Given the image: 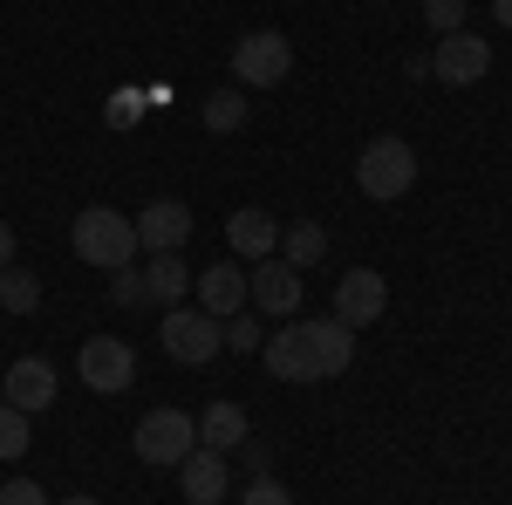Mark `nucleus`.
<instances>
[{
	"instance_id": "nucleus-1",
	"label": "nucleus",
	"mask_w": 512,
	"mask_h": 505,
	"mask_svg": "<svg viewBox=\"0 0 512 505\" xmlns=\"http://www.w3.org/2000/svg\"><path fill=\"white\" fill-rule=\"evenodd\" d=\"M267 362V376L274 383H328V376H342L355 362V328L349 321H287L274 342L260 349Z\"/></svg>"
},
{
	"instance_id": "nucleus-2",
	"label": "nucleus",
	"mask_w": 512,
	"mask_h": 505,
	"mask_svg": "<svg viewBox=\"0 0 512 505\" xmlns=\"http://www.w3.org/2000/svg\"><path fill=\"white\" fill-rule=\"evenodd\" d=\"M76 260H89V267L117 273L130 267L144 246H137V219H123V212H110V205H89V212H76Z\"/></svg>"
},
{
	"instance_id": "nucleus-3",
	"label": "nucleus",
	"mask_w": 512,
	"mask_h": 505,
	"mask_svg": "<svg viewBox=\"0 0 512 505\" xmlns=\"http://www.w3.org/2000/svg\"><path fill=\"white\" fill-rule=\"evenodd\" d=\"M355 185H362V198H376V205L403 198L417 185V151L403 137H369L362 157H355Z\"/></svg>"
},
{
	"instance_id": "nucleus-4",
	"label": "nucleus",
	"mask_w": 512,
	"mask_h": 505,
	"mask_svg": "<svg viewBox=\"0 0 512 505\" xmlns=\"http://www.w3.org/2000/svg\"><path fill=\"white\" fill-rule=\"evenodd\" d=\"M158 335H164V355L185 362V369H205V362H219V349H226L219 314H205V308H164Z\"/></svg>"
},
{
	"instance_id": "nucleus-5",
	"label": "nucleus",
	"mask_w": 512,
	"mask_h": 505,
	"mask_svg": "<svg viewBox=\"0 0 512 505\" xmlns=\"http://www.w3.org/2000/svg\"><path fill=\"white\" fill-rule=\"evenodd\" d=\"M130 444H137V458H144V465L178 471L198 451V417H185V410H171V403H164V410H151V417H137V437H130Z\"/></svg>"
},
{
	"instance_id": "nucleus-6",
	"label": "nucleus",
	"mask_w": 512,
	"mask_h": 505,
	"mask_svg": "<svg viewBox=\"0 0 512 505\" xmlns=\"http://www.w3.org/2000/svg\"><path fill=\"white\" fill-rule=\"evenodd\" d=\"M287 69H294V41L280 35V28H253V35H239V48H233L239 89H274V82H287Z\"/></svg>"
},
{
	"instance_id": "nucleus-7",
	"label": "nucleus",
	"mask_w": 512,
	"mask_h": 505,
	"mask_svg": "<svg viewBox=\"0 0 512 505\" xmlns=\"http://www.w3.org/2000/svg\"><path fill=\"white\" fill-rule=\"evenodd\" d=\"M431 76L444 89H478V82L492 76V41L485 35H437V55H431Z\"/></svg>"
},
{
	"instance_id": "nucleus-8",
	"label": "nucleus",
	"mask_w": 512,
	"mask_h": 505,
	"mask_svg": "<svg viewBox=\"0 0 512 505\" xmlns=\"http://www.w3.org/2000/svg\"><path fill=\"white\" fill-rule=\"evenodd\" d=\"M76 369H82V383L103 389V396H117V389L137 383V355H130V342H117V335H89L82 355H76Z\"/></svg>"
},
{
	"instance_id": "nucleus-9",
	"label": "nucleus",
	"mask_w": 512,
	"mask_h": 505,
	"mask_svg": "<svg viewBox=\"0 0 512 505\" xmlns=\"http://www.w3.org/2000/svg\"><path fill=\"white\" fill-rule=\"evenodd\" d=\"M390 308V280L376 267H349L342 273V287H335V321H349V328H369V321H383Z\"/></svg>"
},
{
	"instance_id": "nucleus-10",
	"label": "nucleus",
	"mask_w": 512,
	"mask_h": 505,
	"mask_svg": "<svg viewBox=\"0 0 512 505\" xmlns=\"http://www.w3.org/2000/svg\"><path fill=\"white\" fill-rule=\"evenodd\" d=\"M185 239H192V205L185 198H151L137 212V246L144 253H178Z\"/></svg>"
},
{
	"instance_id": "nucleus-11",
	"label": "nucleus",
	"mask_w": 512,
	"mask_h": 505,
	"mask_svg": "<svg viewBox=\"0 0 512 505\" xmlns=\"http://www.w3.org/2000/svg\"><path fill=\"white\" fill-rule=\"evenodd\" d=\"M0 396L14 403V410H48L55 403V362L48 355H21V362H7V376H0Z\"/></svg>"
},
{
	"instance_id": "nucleus-12",
	"label": "nucleus",
	"mask_w": 512,
	"mask_h": 505,
	"mask_svg": "<svg viewBox=\"0 0 512 505\" xmlns=\"http://www.w3.org/2000/svg\"><path fill=\"white\" fill-rule=\"evenodd\" d=\"M246 301H253V314H294L301 308V273L287 260H260L246 273Z\"/></svg>"
},
{
	"instance_id": "nucleus-13",
	"label": "nucleus",
	"mask_w": 512,
	"mask_h": 505,
	"mask_svg": "<svg viewBox=\"0 0 512 505\" xmlns=\"http://www.w3.org/2000/svg\"><path fill=\"white\" fill-rule=\"evenodd\" d=\"M178 485H185V499H192V505H219V499H226V485H233L226 451H205V444H198L192 458L178 465Z\"/></svg>"
},
{
	"instance_id": "nucleus-14",
	"label": "nucleus",
	"mask_w": 512,
	"mask_h": 505,
	"mask_svg": "<svg viewBox=\"0 0 512 505\" xmlns=\"http://www.w3.org/2000/svg\"><path fill=\"white\" fill-rule=\"evenodd\" d=\"M226 239H233V253H246V260H274L280 226H274V212H260V205H239L233 219H226Z\"/></svg>"
},
{
	"instance_id": "nucleus-15",
	"label": "nucleus",
	"mask_w": 512,
	"mask_h": 505,
	"mask_svg": "<svg viewBox=\"0 0 512 505\" xmlns=\"http://www.w3.org/2000/svg\"><path fill=\"white\" fill-rule=\"evenodd\" d=\"M246 437H253V424H246L239 403H212V410H198V444H205V451H239Z\"/></svg>"
},
{
	"instance_id": "nucleus-16",
	"label": "nucleus",
	"mask_w": 512,
	"mask_h": 505,
	"mask_svg": "<svg viewBox=\"0 0 512 505\" xmlns=\"http://www.w3.org/2000/svg\"><path fill=\"white\" fill-rule=\"evenodd\" d=\"M280 260H287L294 273L321 267V260H328V226H321V219H301V226H287V233H280Z\"/></svg>"
},
{
	"instance_id": "nucleus-17",
	"label": "nucleus",
	"mask_w": 512,
	"mask_h": 505,
	"mask_svg": "<svg viewBox=\"0 0 512 505\" xmlns=\"http://www.w3.org/2000/svg\"><path fill=\"white\" fill-rule=\"evenodd\" d=\"M198 301H205V314H239L246 308V273L239 267H205L198 273Z\"/></svg>"
},
{
	"instance_id": "nucleus-18",
	"label": "nucleus",
	"mask_w": 512,
	"mask_h": 505,
	"mask_svg": "<svg viewBox=\"0 0 512 505\" xmlns=\"http://www.w3.org/2000/svg\"><path fill=\"white\" fill-rule=\"evenodd\" d=\"M144 287H151V301H158V308H178V294L192 287V273H185V260H178V253H151Z\"/></svg>"
},
{
	"instance_id": "nucleus-19",
	"label": "nucleus",
	"mask_w": 512,
	"mask_h": 505,
	"mask_svg": "<svg viewBox=\"0 0 512 505\" xmlns=\"http://www.w3.org/2000/svg\"><path fill=\"white\" fill-rule=\"evenodd\" d=\"M0 308L7 314H35L41 308V280L28 267H7L0 273Z\"/></svg>"
},
{
	"instance_id": "nucleus-20",
	"label": "nucleus",
	"mask_w": 512,
	"mask_h": 505,
	"mask_svg": "<svg viewBox=\"0 0 512 505\" xmlns=\"http://www.w3.org/2000/svg\"><path fill=\"white\" fill-rule=\"evenodd\" d=\"M35 444V430H28V410H14L7 396H0V458H21Z\"/></svg>"
},
{
	"instance_id": "nucleus-21",
	"label": "nucleus",
	"mask_w": 512,
	"mask_h": 505,
	"mask_svg": "<svg viewBox=\"0 0 512 505\" xmlns=\"http://www.w3.org/2000/svg\"><path fill=\"white\" fill-rule=\"evenodd\" d=\"M205 123L212 130H239L246 123V89H212L205 96Z\"/></svg>"
},
{
	"instance_id": "nucleus-22",
	"label": "nucleus",
	"mask_w": 512,
	"mask_h": 505,
	"mask_svg": "<svg viewBox=\"0 0 512 505\" xmlns=\"http://www.w3.org/2000/svg\"><path fill=\"white\" fill-rule=\"evenodd\" d=\"M110 301H117V308H144V301H151V287H144V273L117 267V273H110Z\"/></svg>"
},
{
	"instance_id": "nucleus-23",
	"label": "nucleus",
	"mask_w": 512,
	"mask_h": 505,
	"mask_svg": "<svg viewBox=\"0 0 512 505\" xmlns=\"http://www.w3.org/2000/svg\"><path fill=\"white\" fill-rule=\"evenodd\" d=\"M424 21H431V35H458L465 28V0H424Z\"/></svg>"
},
{
	"instance_id": "nucleus-24",
	"label": "nucleus",
	"mask_w": 512,
	"mask_h": 505,
	"mask_svg": "<svg viewBox=\"0 0 512 505\" xmlns=\"http://www.w3.org/2000/svg\"><path fill=\"white\" fill-rule=\"evenodd\" d=\"M226 342H233V349H260V314L239 308V314H233V328H226Z\"/></svg>"
},
{
	"instance_id": "nucleus-25",
	"label": "nucleus",
	"mask_w": 512,
	"mask_h": 505,
	"mask_svg": "<svg viewBox=\"0 0 512 505\" xmlns=\"http://www.w3.org/2000/svg\"><path fill=\"white\" fill-rule=\"evenodd\" d=\"M0 505H48V492H41L35 478H7L0 485Z\"/></svg>"
},
{
	"instance_id": "nucleus-26",
	"label": "nucleus",
	"mask_w": 512,
	"mask_h": 505,
	"mask_svg": "<svg viewBox=\"0 0 512 505\" xmlns=\"http://www.w3.org/2000/svg\"><path fill=\"white\" fill-rule=\"evenodd\" d=\"M239 505H294V492H287V485H274V478H253Z\"/></svg>"
},
{
	"instance_id": "nucleus-27",
	"label": "nucleus",
	"mask_w": 512,
	"mask_h": 505,
	"mask_svg": "<svg viewBox=\"0 0 512 505\" xmlns=\"http://www.w3.org/2000/svg\"><path fill=\"white\" fill-rule=\"evenodd\" d=\"M239 458H246V471H267V444H253V437H246V444H239Z\"/></svg>"
},
{
	"instance_id": "nucleus-28",
	"label": "nucleus",
	"mask_w": 512,
	"mask_h": 505,
	"mask_svg": "<svg viewBox=\"0 0 512 505\" xmlns=\"http://www.w3.org/2000/svg\"><path fill=\"white\" fill-rule=\"evenodd\" d=\"M14 267V226H7V219H0V273Z\"/></svg>"
},
{
	"instance_id": "nucleus-29",
	"label": "nucleus",
	"mask_w": 512,
	"mask_h": 505,
	"mask_svg": "<svg viewBox=\"0 0 512 505\" xmlns=\"http://www.w3.org/2000/svg\"><path fill=\"white\" fill-rule=\"evenodd\" d=\"M492 21H499V28H512V0H492Z\"/></svg>"
},
{
	"instance_id": "nucleus-30",
	"label": "nucleus",
	"mask_w": 512,
	"mask_h": 505,
	"mask_svg": "<svg viewBox=\"0 0 512 505\" xmlns=\"http://www.w3.org/2000/svg\"><path fill=\"white\" fill-rule=\"evenodd\" d=\"M62 505H96V499H82V492H76V499H62Z\"/></svg>"
}]
</instances>
